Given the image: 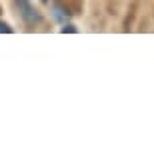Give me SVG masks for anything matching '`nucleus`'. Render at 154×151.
I'll return each instance as SVG.
<instances>
[{"mask_svg": "<svg viewBox=\"0 0 154 151\" xmlns=\"http://www.w3.org/2000/svg\"><path fill=\"white\" fill-rule=\"evenodd\" d=\"M62 32H76V28H74V26H64Z\"/></svg>", "mask_w": 154, "mask_h": 151, "instance_id": "nucleus-3", "label": "nucleus"}, {"mask_svg": "<svg viewBox=\"0 0 154 151\" xmlns=\"http://www.w3.org/2000/svg\"><path fill=\"white\" fill-rule=\"evenodd\" d=\"M16 8H18V12H20L22 20L28 24V26H36V24H40L42 16H40V12L36 10L34 6L30 4V0H16Z\"/></svg>", "mask_w": 154, "mask_h": 151, "instance_id": "nucleus-1", "label": "nucleus"}, {"mask_svg": "<svg viewBox=\"0 0 154 151\" xmlns=\"http://www.w3.org/2000/svg\"><path fill=\"white\" fill-rule=\"evenodd\" d=\"M0 32H4V34H12V28H10V26H8V24L0 22Z\"/></svg>", "mask_w": 154, "mask_h": 151, "instance_id": "nucleus-2", "label": "nucleus"}]
</instances>
